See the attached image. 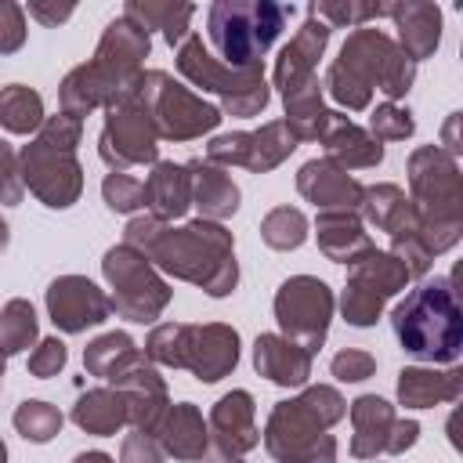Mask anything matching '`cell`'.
<instances>
[{
	"label": "cell",
	"mask_w": 463,
	"mask_h": 463,
	"mask_svg": "<svg viewBox=\"0 0 463 463\" xmlns=\"http://www.w3.org/2000/svg\"><path fill=\"white\" fill-rule=\"evenodd\" d=\"M206 430H210L213 449H221V452L242 456V452L257 449L260 445V430H257L253 394L250 391H228V394H221L213 402V409H210Z\"/></svg>",
	"instance_id": "obj_18"
},
{
	"label": "cell",
	"mask_w": 463,
	"mask_h": 463,
	"mask_svg": "<svg viewBox=\"0 0 463 463\" xmlns=\"http://www.w3.org/2000/svg\"><path fill=\"white\" fill-rule=\"evenodd\" d=\"M25 11H29L36 22H43V25H61V22L72 18L76 7H72V4H58V0H54V4H47V0H29Z\"/></svg>",
	"instance_id": "obj_55"
},
{
	"label": "cell",
	"mask_w": 463,
	"mask_h": 463,
	"mask_svg": "<svg viewBox=\"0 0 463 463\" xmlns=\"http://www.w3.org/2000/svg\"><path fill=\"white\" fill-rule=\"evenodd\" d=\"M137 101L148 109L156 134L166 141H195L221 123V109L181 87L170 72L148 69L137 83Z\"/></svg>",
	"instance_id": "obj_8"
},
{
	"label": "cell",
	"mask_w": 463,
	"mask_h": 463,
	"mask_svg": "<svg viewBox=\"0 0 463 463\" xmlns=\"http://www.w3.org/2000/svg\"><path fill=\"white\" fill-rule=\"evenodd\" d=\"M109 387H116L127 398V423L141 434H156L166 409H170V394L163 376L156 373V365L148 358H141L137 365H130L123 376H116Z\"/></svg>",
	"instance_id": "obj_16"
},
{
	"label": "cell",
	"mask_w": 463,
	"mask_h": 463,
	"mask_svg": "<svg viewBox=\"0 0 463 463\" xmlns=\"http://www.w3.org/2000/svg\"><path fill=\"white\" fill-rule=\"evenodd\" d=\"M416 438H420V423H416V420H394V427H391V434H387L383 452H387V456H402L405 449H412V445H416Z\"/></svg>",
	"instance_id": "obj_54"
},
{
	"label": "cell",
	"mask_w": 463,
	"mask_h": 463,
	"mask_svg": "<svg viewBox=\"0 0 463 463\" xmlns=\"http://www.w3.org/2000/svg\"><path fill=\"white\" fill-rule=\"evenodd\" d=\"M260 239L271 250H297L307 239V217L297 206H275L260 221Z\"/></svg>",
	"instance_id": "obj_40"
},
{
	"label": "cell",
	"mask_w": 463,
	"mask_h": 463,
	"mask_svg": "<svg viewBox=\"0 0 463 463\" xmlns=\"http://www.w3.org/2000/svg\"><path fill=\"white\" fill-rule=\"evenodd\" d=\"M456 130H459V112H452V116H449V123H445V152H449L452 159H456V156H459V148H463Z\"/></svg>",
	"instance_id": "obj_56"
},
{
	"label": "cell",
	"mask_w": 463,
	"mask_h": 463,
	"mask_svg": "<svg viewBox=\"0 0 463 463\" xmlns=\"http://www.w3.org/2000/svg\"><path fill=\"white\" fill-rule=\"evenodd\" d=\"M119 463H166V452H163V445L156 441V434L134 430V434L123 438Z\"/></svg>",
	"instance_id": "obj_53"
},
{
	"label": "cell",
	"mask_w": 463,
	"mask_h": 463,
	"mask_svg": "<svg viewBox=\"0 0 463 463\" xmlns=\"http://www.w3.org/2000/svg\"><path fill=\"white\" fill-rule=\"evenodd\" d=\"M358 213L365 217L362 224H373L376 232H387V235L409 232V228H416V221H420L412 199H409L398 184H387V181H383V184H369V188H362Z\"/></svg>",
	"instance_id": "obj_29"
},
{
	"label": "cell",
	"mask_w": 463,
	"mask_h": 463,
	"mask_svg": "<svg viewBox=\"0 0 463 463\" xmlns=\"http://www.w3.org/2000/svg\"><path fill=\"white\" fill-rule=\"evenodd\" d=\"M22 184L51 210H69L83 192V166L72 148H58L43 137H33L18 152Z\"/></svg>",
	"instance_id": "obj_12"
},
{
	"label": "cell",
	"mask_w": 463,
	"mask_h": 463,
	"mask_svg": "<svg viewBox=\"0 0 463 463\" xmlns=\"http://www.w3.org/2000/svg\"><path fill=\"white\" fill-rule=\"evenodd\" d=\"M4 362H7V358H4V354H0V376H4Z\"/></svg>",
	"instance_id": "obj_61"
},
{
	"label": "cell",
	"mask_w": 463,
	"mask_h": 463,
	"mask_svg": "<svg viewBox=\"0 0 463 463\" xmlns=\"http://www.w3.org/2000/svg\"><path fill=\"white\" fill-rule=\"evenodd\" d=\"M315 235H318V250L336 260V264H354L362 253L373 250V239L362 224L358 213L347 210H326L315 217Z\"/></svg>",
	"instance_id": "obj_26"
},
{
	"label": "cell",
	"mask_w": 463,
	"mask_h": 463,
	"mask_svg": "<svg viewBox=\"0 0 463 463\" xmlns=\"http://www.w3.org/2000/svg\"><path fill=\"white\" fill-rule=\"evenodd\" d=\"M351 268V275H347V282H358V286H365V289H373L380 300H387V297H394V293H402L405 286H409V271H405V264L394 257V253H387V250H369V253H362L354 264H347Z\"/></svg>",
	"instance_id": "obj_34"
},
{
	"label": "cell",
	"mask_w": 463,
	"mask_h": 463,
	"mask_svg": "<svg viewBox=\"0 0 463 463\" xmlns=\"http://www.w3.org/2000/svg\"><path fill=\"white\" fill-rule=\"evenodd\" d=\"M11 420H14V430H18L25 441H36V445L51 441V438L61 430V423H65V416L58 412V405L40 402V398H25V402L14 409Z\"/></svg>",
	"instance_id": "obj_39"
},
{
	"label": "cell",
	"mask_w": 463,
	"mask_h": 463,
	"mask_svg": "<svg viewBox=\"0 0 463 463\" xmlns=\"http://www.w3.org/2000/svg\"><path fill=\"white\" fill-rule=\"evenodd\" d=\"M184 336H188V322H163L148 333L145 340V358L152 365H166V369H181L184 358Z\"/></svg>",
	"instance_id": "obj_42"
},
{
	"label": "cell",
	"mask_w": 463,
	"mask_h": 463,
	"mask_svg": "<svg viewBox=\"0 0 463 463\" xmlns=\"http://www.w3.org/2000/svg\"><path fill=\"white\" fill-rule=\"evenodd\" d=\"M416 80V61L402 54V47L383 29H354L340 54L326 69V90L347 112H362L373 105V90L387 94V101L405 98Z\"/></svg>",
	"instance_id": "obj_2"
},
{
	"label": "cell",
	"mask_w": 463,
	"mask_h": 463,
	"mask_svg": "<svg viewBox=\"0 0 463 463\" xmlns=\"http://www.w3.org/2000/svg\"><path fill=\"white\" fill-rule=\"evenodd\" d=\"M43 123V98L25 87V83H11L0 90V127L11 134H36Z\"/></svg>",
	"instance_id": "obj_37"
},
{
	"label": "cell",
	"mask_w": 463,
	"mask_h": 463,
	"mask_svg": "<svg viewBox=\"0 0 463 463\" xmlns=\"http://www.w3.org/2000/svg\"><path fill=\"white\" fill-rule=\"evenodd\" d=\"M297 192L307 203H315L318 213H326V210L358 213V203H362V184L329 159H307L297 170Z\"/></svg>",
	"instance_id": "obj_19"
},
{
	"label": "cell",
	"mask_w": 463,
	"mask_h": 463,
	"mask_svg": "<svg viewBox=\"0 0 463 463\" xmlns=\"http://www.w3.org/2000/svg\"><path fill=\"white\" fill-rule=\"evenodd\" d=\"M282 101H286V119H282V123L293 130L297 141H318V137L326 134V127H329V119H333V109H326V101H322V83H318V80H311L307 87L286 94Z\"/></svg>",
	"instance_id": "obj_33"
},
{
	"label": "cell",
	"mask_w": 463,
	"mask_h": 463,
	"mask_svg": "<svg viewBox=\"0 0 463 463\" xmlns=\"http://www.w3.org/2000/svg\"><path fill=\"white\" fill-rule=\"evenodd\" d=\"M235 365H239V333L232 326H224V322L188 326L181 369H188L203 383H217Z\"/></svg>",
	"instance_id": "obj_15"
},
{
	"label": "cell",
	"mask_w": 463,
	"mask_h": 463,
	"mask_svg": "<svg viewBox=\"0 0 463 463\" xmlns=\"http://www.w3.org/2000/svg\"><path fill=\"white\" fill-rule=\"evenodd\" d=\"M416 224H420V221H416ZM387 253H394V257L405 264L409 279H420V275H427V271H430V264H434V257H430V250L423 246V239L416 235V228L391 235V250H387Z\"/></svg>",
	"instance_id": "obj_46"
},
{
	"label": "cell",
	"mask_w": 463,
	"mask_h": 463,
	"mask_svg": "<svg viewBox=\"0 0 463 463\" xmlns=\"http://www.w3.org/2000/svg\"><path fill=\"white\" fill-rule=\"evenodd\" d=\"M47 315L61 333H83L90 326H101L112 315V304L105 289L87 275H58L47 286Z\"/></svg>",
	"instance_id": "obj_14"
},
{
	"label": "cell",
	"mask_w": 463,
	"mask_h": 463,
	"mask_svg": "<svg viewBox=\"0 0 463 463\" xmlns=\"http://www.w3.org/2000/svg\"><path fill=\"white\" fill-rule=\"evenodd\" d=\"M101 275H105V282L112 286V297H109L112 311H116L119 318H127V322H141V326H145V322H156V318L166 311L170 297H174L170 282L148 264V257L137 253V250L127 246V242L105 250V257H101Z\"/></svg>",
	"instance_id": "obj_7"
},
{
	"label": "cell",
	"mask_w": 463,
	"mask_h": 463,
	"mask_svg": "<svg viewBox=\"0 0 463 463\" xmlns=\"http://www.w3.org/2000/svg\"><path fill=\"white\" fill-rule=\"evenodd\" d=\"M0 380H4V376H0Z\"/></svg>",
	"instance_id": "obj_62"
},
{
	"label": "cell",
	"mask_w": 463,
	"mask_h": 463,
	"mask_svg": "<svg viewBox=\"0 0 463 463\" xmlns=\"http://www.w3.org/2000/svg\"><path fill=\"white\" fill-rule=\"evenodd\" d=\"M307 14H315L318 22H326L329 29L336 25H351V29H362L369 18H383L387 14V4H358V0H318V4H307Z\"/></svg>",
	"instance_id": "obj_41"
},
{
	"label": "cell",
	"mask_w": 463,
	"mask_h": 463,
	"mask_svg": "<svg viewBox=\"0 0 463 463\" xmlns=\"http://www.w3.org/2000/svg\"><path fill=\"white\" fill-rule=\"evenodd\" d=\"M40 336V326H36V311L29 300L14 297L0 307V354L11 358V354H22L25 347H33Z\"/></svg>",
	"instance_id": "obj_38"
},
{
	"label": "cell",
	"mask_w": 463,
	"mask_h": 463,
	"mask_svg": "<svg viewBox=\"0 0 463 463\" xmlns=\"http://www.w3.org/2000/svg\"><path fill=\"white\" fill-rule=\"evenodd\" d=\"M123 242L148 257L156 271H166L181 282L206 289L210 297H228L239 286L235 239L217 221L166 224L159 217H134L123 232Z\"/></svg>",
	"instance_id": "obj_1"
},
{
	"label": "cell",
	"mask_w": 463,
	"mask_h": 463,
	"mask_svg": "<svg viewBox=\"0 0 463 463\" xmlns=\"http://www.w3.org/2000/svg\"><path fill=\"white\" fill-rule=\"evenodd\" d=\"M145 206L152 210V217L159 221H177L188 213L192 206V174L184 163L174 159H159L152 163V174L145 177Z\"/></svg>",
	"instance_id": "obj_24"
},
{
	"label": "cell",
	"mask_w": 463,
	"mask_h": 463,
	"mask_svg": "<svg viewBox=\"0 0 463 463\" xmlns=\"http://www.w3.org/2000/svg\"><path fill=\"white\" fill-rule=\"evenodd\" d=\"M123 14L134 18L148 36H152V29H159L170 47H181L192 36L188 22H192L195 7L192 4H163V0H127Z\"/></svg>",
	"instance_id": "obj_31"
},
{
	"label": "cell",
	"mask_w": 463,
	"mask_h": 463,
	"mask_svg": "<svg viewBox=\"0 0 463 463\" xmlns=\"http://www.w3.org/2000/svg\"><path fill=\"white\" fill-rule=\"evenodd\" d=\"M72 423L87 434L109 438L119 427H127V398L116 387H90L72 405Z\"/></svg>",
	"instance_id": "obj_30"
},
{
	"label": "cell",
	"mask_w": 463,
	"mask_h": 463,
	"mask_svg": "<svg viewBox=\"0 0 463 463\" xmlns=\"http://www.w3.org/2000/svg\"><path fill=\"white\" fill-rule=\"evenodd\" d=\"M463 394V369H434V365H405L398 373V402L405 409H434L441 402H456Z\"/></svg>",
	"instance_id": "obj_23"
},
{
	"label": "cell",
	"mask_w": 463,
	"mask_h": 463,
	"mask_svg": "<svg viewBox=\"0 0 463 463\" xmlns=\"http://www.w3.org/2000/svg\"><path fill=\"white\" fill-rule=\"evenodd\" d=\"M199 463H242V456H232V452H221V449H213V445H210V449L203 452V459H199Z\"/></svg>",
	"instance_id": "obj_57"
},
{
	"label": "cell",
	"mask_w": 463,
	"mask_h": 463,
	"mask_svg": "<svg viewBox=\"0 0 463 463\" xmlns=\"http://www.w3.org/2000/svg\"><path fill=\"white\" fill-rule=\"evenodd\" d=\"M253 369L279 387H304L311 376V354L282 333H260L253 344Z\"/></svg>",
	"instance_id": "obj_22"
},
{
	"label": "cell",
	"mask_w": 463,
	"mask_h": 463,
	"mask_svg": "<svg viewBox=\"0 0 463 463\" xmlns=\"http://www.w3.org/2000/svg\"><path fill=\"white\" fill-rule=\"evenodd\" d=\"M340 311H344V318L351 326H373L380 318V311H383V300L373 289H365L358 282H347L344 293H340Z\"/></svg>",
	"instance_id": "obj_45"
},
{
	"label": "cell",
	"mask_w": 463,
	"mask_h": 463,
	"mask_svg": "<svg viewBox=\"0 0 463 463\" xmlns=\"http://www.w3.org/2000/svg\"><path fill=\"white\" fill-rule=\"evenodd\" d=\"M326 148V159L336 163L340 170H369L383 163V145L358 123H351V116L333 112L326 134L318 137Z\"/></svg>",
	"instance_id": "obj_21"
},
{
	"label": "cell",
	"mask_w": 463,
	"mask_h": 463,
	"mask_svg": "<svg viewBox=\"0 0 463 463\" xmlns=\"http://www.w3.org/2000/svg\"><path fill=\"white\" fill-rule=\"evenodd\" d=\"M22 170H18V152L0 137V203L4 206H18L22 203Z\"/></svg>",
	"instance_id": "obj_51"
},
{
	"label": "cell",
	"mask_w": 463,
	"mask_h": 463,
	"mask_svg": "<svg viewBox=\"0 0 463 463\" xmlns=\"http://www.w3.org/2000/svg\"><path fill=\"white\" fill-rule=\"evenodd\" d=\"M152 51V36L127 14L112 18L98 40V51L94 58L87 61L94 69V76L101 80L105 94H109V105L116 101H127L137 94V83H141V72H145V58ZM105 105V109H109Z\"/></svg>",
	"instance_id": "obj_10"
},
{
	"label": "cell",
	"mask_w": 463,
	"mask_h": 463,
	"mask_svg": "<svg viewBox=\"0 0 463 463\" xmlns=\"http://www.w3.org/2000/svg\"><path fill=\"white\" fill-rule=\"evenodd\" d=\"M347 412H351V427H354V434H351V456L354 459H376V456H383L387 434H391V427L398 420L394 416V405L387 398H380V394H362V398H354L347 405Z\"/></svg>",
	"instance_id": "obj_25"
},
{
	"label": "cell",
	"mask_w": 463,
	"mask_h": 463,
	"mask_svg": "<svg viewBox=\"0 0 463 463\" xmlns=\"http://www.w3.org/2000/svg\"><path fill=\"white\" fill-rule=\"evenodd\" d=\"M297 145H300V141L293 137V130H289L282 119H271V123H264L260 130H250V159H246V170L268 174V170H275L282 159H289Z\"/></svg>",
	"instance_id": "obj_35"
},
{
	"label": "cell",
	"mask_w": 463,
	"mask_h": 463,
	"mask_svg": "<svg viewBox=\"0 0 463 463\" xmlns=\"http://www.w3.org/2000/svg\"><path fill=\"white\" fill-rule=\"evenodd\" d=\"M329 33L333 29L326 22L307 14V22L297 29V36L279 51V58H275V87H279L282 98L300 90V87H307L311 80H318L315 69H318V58L326 54Z\"/></svg>",
	"instance_id": "obj_17"
},
{
	"label": "cell",
	"mask_w": 463,
	"mask_h": 463,
	"mask_svg": "<svg viewBox=\"0 0 463 463\" xmlns=\"http://www.w3.org/2000/svg\"><path fill=\"white\" fill-rule=\"evenodd\" d=\"M409 192L420 221L463 224V177L445 148L420 145L409 156Z\"/></svg>",
	"instance_id": "obj_9"
},
{
	"label": "cell",
	"mask_w": 463,
	"mask_h": 463,
	"mask_svg": "<svg viewBox=\"0 0 463 463\" xmlns=\"http://www.w3.org/2000/svg\"><path fill=\"white\" fill-rule=\"evenodd\" d=\"M333 307H336L333 289L315 275H293L275 293V322H279L282 336L300 344L311 358L329 336Z\"/></svg>",
	"instance_id": "obj_11"
},
{
	"label": "cell",
	"mask_w": 463,
	"mask_h": 463,
	"mask_svg": "<svg viewBox=\"0 0 463 463\" xmlns=\"http://www.w3.org/2000/svg\"><path fill=\"white\" fill-rule=\"evenodd\" d=\"M293 18V4L275 0H217L206 11V33L224 65L260 69L264 54Z\"/></svg>",
	"instance_id": "obj_5"
},
{
	"label": "cell",
	"mask_w": 463,
	"mask_h": 463,
	"mask_svg": "<svg viewBox=\"0 0 463 463\" xmlns=\"http://www.w3.org/2000/svg\"><path fill=\"white\" fill-rule=\"evenodd\" d=\"M156 441L174 459H203V452L210 449V430H206L203 412L192 402H177L166 409V416L156 430Z\"/></svg>",
	"instance_id": "obj_27"
},
{
	"label": "cell",
	"mask_w": 463,
	"mask_h": 463,
	"mask_svg": "<svg viewBox=\"0 0 463 463\" xmlns=\"http://www.w3.org/2000/svg\"><path fill=\"white\" fill-rule=\"evenodd\" d=\"M0 463H7V445H4V438H0Z\"/></svg>",
	"instance_id": "obj_60"
},
{
	"label": "cell",
	"mask_w": 463,
	"mask_h": 463,
	"mask_svg": "<svg viewBox=\"0 0 463 463\" xmlns=\"http://www.w3.org/2000/svg\"><path fill=\"white\" fill-rule=\"evenodd\" d=\"M192 174V206H199L203 221H224L239 210V184L213 163L206 159H192L184 163Z\"/></svg>",
	"instance_id": "obj_28"
},
{
	"label": "cell",
	"mask_w": 463,
	"mask_h": 463,
	"mask_svg": "<svg viewBox=\"0 0 463 463\" xmlns=\"http://www.w3.org/2000/svg\"><path fill=\"white\" fill-rule=\"evenodd\" d=\"M36 137H43V141H51V145H58V148H72V152H76V145H80V137H83V119L69 116V112L43 116Z\"/></svg>",
	"instance_id": "obj_49"
},
{
	"label": "cell",
	"mask_w": 463,
	"mask_h": 463,
	"mask_svg": "<svg viewBox=\"0 0 463 463\" xmlns=\"http://www.w3.org/2000/svg\"><path fill=\"white\" fill-rule=\"evenodd\" d=\"M347 416V402L336 387L315 383L297 398L279 402L264 423V449L279 463H336L333 423Z\"/></svg>",
	"instance_id": "obj_3"
},
{
	"label": "cell",
	"mask_w": 463,
	"mask_h": 463,
	"mask_svg": "<svg viewBox=\"0 0 463 463\" xmlns=\"http://www.w3.org/2000/svg\"><path fill=\"white\" fill-rule=\"evenodd\" d=\"M250 159V130H232V134H217L206 145V163L213 166H246Z\"/></svg>",
	"instance_id": "obj_47"
},
{
	"label": "cell",
	"mask_w": 463,
	"mask_h": 463,
	"mask_svg": "<svg viewBox=\"0 0 463 463\" xmlns=\"http://www.w3.org/2000/svg\"><path fill=\"white\" fill-rule=\"evenodd\" d=\"M98 156L112 170L159 163V134H156V123H152L148 109L137 101V94L105 109V127H101V137H98Z\"/></svg>",
	"instance_id": "obj_13"
},
{
	"label": "cell",
	"mask_w": 463,
	"mask_h": 463,
	"mask_svg": "<svg viewBox=\"0 0 463 463\" xmlns=\"http://www.w3.org/2000/svg\"><path fill=\"white\" fill-rule=\"evenodd\" d=\"M391 326L398 344L430 365H449L463 351V307L456 300L452 279H434L412 289L394 311Z\"/></svg>",
	"instance_id": "obj_4"
},
{
	"label": "cell",
	"mask_w": 463,
	"mask_h": 463,
	"mask_svg": "<svg viewBox=\"0 0 463 463\" xmlns=\"http://www.w3.org/2000/svg\"><path fill=\"white\" fill-rule=\"evenodd\" d=\"M329 369H333V376L340 383H362V380H369L376 373V358L369 351H362V347H347V351L333 354Z\"/></svg>",
	"instance_id": "obj_48"
},
{
	"label": "cell",
	"mask_w": 463,
	"mask_h": 463,
	"mask_svg": "<svg viewBox=\"0 0 463 463\" xmlns=\"http://www.w3.org/2000/svg\"><path fill=\"white\" fill-rule=\"evenodd\" d=\"M101 195H105V206L116 210V213H137V210H145V181L130 177L127 170H112L101 181Z\"/></svg>",
	"instance_id": "obj_43"
},
{
	"label": "cell",
	"mask_w": 463,
	"mask_h": 463,
	"mask_svg": "<svg viewBox=\"0 0 463 463\" xmlns=\"http://www.w3.org/2000/svg\"><path fill=\"white\" fill-rule=\"evenodd\" d=\"M65 362H69L65 344H61L58 336H47V340H40V344L33 347V354H29V373H33L36 380H47V376H58V373L65 369Z\"/></svg>",
	"instance_id": "obj_50"
},
{
	"label": "cell",
	"mask_w": 463,
	"mask_h": 463,
	"mask_svg": "<svg viewBox=\"0 0 463 463\" xmlns=\"http://www.w3.org/2000/svg\"><path fill=\"white\" fill-rule=\"evenodd\" d=\"M72 463H116L109 452H80Z\"/></svg>",
	"instance_id": "obj_58"
},
{
	"label": "cell",
	"mask_w": 463,
	"mask_h": 463,
	"mask_svg": "<svg viewBox=\"0 0 463 463\" xmlns=\"http://www.w3.org/2000/svg\"><path fill=\"white\" fill-rule=\"evenodd\" d=\"M25 43V7L0 0V54H14Z\"/></svg>",
	"instance_id": "obj_52"
},
{
	"label": "cell",
	"mask_w": 463,
	"mask_h": 463,
	"mask_svg": "<svg viewBox=\"0 0 463 463\" xmlns=\"http://www.w3.org/2000/svg\"><path fill=\"white\" fill-rule=\"evenodd\" d=\"M58 101H61V112L83 119V116H90L94 109H105V105H109V94H105L101 80L94 76V69L83 61V65H76L72 72H65V80H61V87H58Z\"/></svg>",
	"instance_id": "obj_36"
},
{
	"label": "cell",
	"mask_w": 463,
	"mask_h": 463,
	"mask_svg": "<svg viewBox=\"0 0 463 463\" xmlns=\"http://www.w3.org/2000/svg\"><path fill=\"white\" fill-rule=\"evenodd\" d=\"M177 72L199 87V90H210L221 98V116H257L268 109L271 101V90L264 83V72L260 69H232L224 65L221 58H213L203 43V36H188L181 47H177Z\"/></svg>",
	"instance_id": "obj_6"
},
{
	"label": "cell",
	"mask_w": 463,
	"mask_h": 463,
	"mask_svg": "<svg viewBox=\"0 0 463 463\" xmlns=\"http://www.w3.org/2000/svg\"><path fill=\"white\" fill-rule=\"evenodd\" d=\"M7 242H11V228H7V221L0 217V253L7 250Z\"/></svg>",
	"instance_id": "obj_59"
},
{
	"label": "cell",
	"mask_w": 463,
	"mask_h": 463,
	"mask_svg": "<svg viewBox=\"0 0 463 463\" xmlns=\"http://www.w3.org/2000/svg\"><path fill=\"white\" fill-rule=\"evenodd\" d=\"M412 130H416L412 112L402 109V105H394V101L376 105L373 116H369V134L376 141H405V137H412Z\"/></svg>",
	"instance_id": "obj_44"
},
{
	"label": "cell",
	"mask_w": 463,
	"mask_h": 463,
	"mask_svg": "<svg viewBox=\"0 0 463 463\" xmlns=\"http://www.w3.org/2000/svg\"><path fill=\"white\" fill-rule=\"evenodd\" d=\"M387 18H394L398 29V47L409 61H423L438 51L441 43V7L423 4V0H405V4H387Z\"/></svg>",
	"instance_id": "obj_20"
},
{
	"label": "cell",
	"mask_w": 463,
	"mask_h": 463,
	"mask_svg": "<svg viewBox=\"0 0 463 463\" xmlns=\"http://www.w3.org/2000/svg\"><path fill=\"white\" fill-rule=\"evenodd\" d=\"M145 358V351L127 336V333H119V329H112V333H101V336H94L87 347H83V365H87V373L90 376H101V380H116V376H123L130 365H137Z\"/></svg>",
	"instance_id": "obj_32"
}]
</instances>
